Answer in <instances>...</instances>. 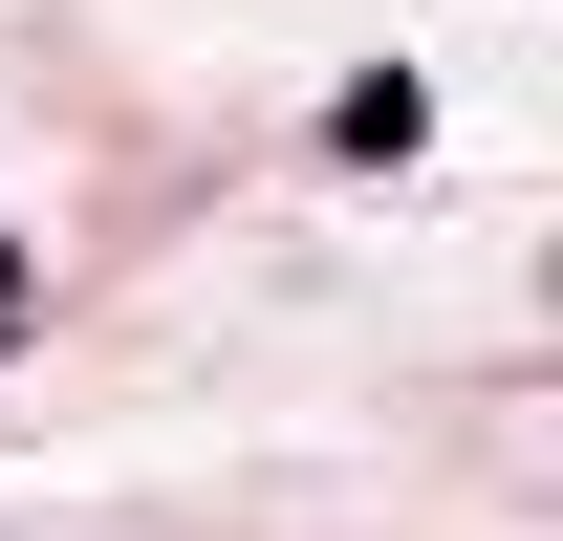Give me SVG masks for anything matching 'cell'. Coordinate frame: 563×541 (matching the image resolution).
Instances as JSON below:
<instances>
[{
	"instance_id": "cell-1",
	"label": "cell",
	"mask_w": 563,
	"mask_h": 541,
	"mask_svg": "<svg viewBox=\"0 0 563 541\" xmlns=\"http://www.w3.org/2000/svg\"><path fill=\"white\" fill-rule=\"evenodd\" d=\"M412 131H433V87H412V66H390V87H347V109H325V152H347V174H390V152H412Z\"/></svg>"
},
{
	"instance_id": "cell-2",
	"label": "cell",
	"mask_w": 563,
	"mask_h": 541,
	"mask_svg": "<svg viewBox=\"0 0 563 541\" xmlns=\"http://www.w3.org/2000/svg\"><path fill=\"white\" fill-rule=\"evenodd\" d=\"M22 281H44V239H0V325H22Z\"/></svg>"
}]
</instances>
